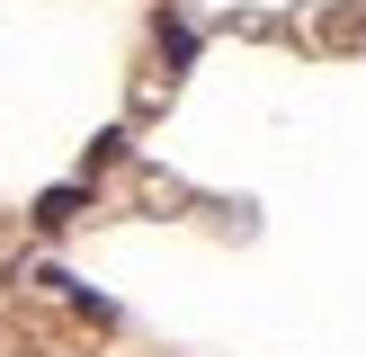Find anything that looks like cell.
<instances>
[{
    "label": "cell",
    "mask_w": 366,
    "mask_h": 357,
    "mask_svg": "<svg viewBox=\"0 0 366 357\" xmlns=\"http://www.w3.org/2000/svg\"><path fill=\"white\" fill-rule=\"evenodd\" d=\"M71 214H81V188H54V196H36V223H45V232H54V223H71Z\"/></svg>",
    "instance_id": "1"
}]
</instances>
